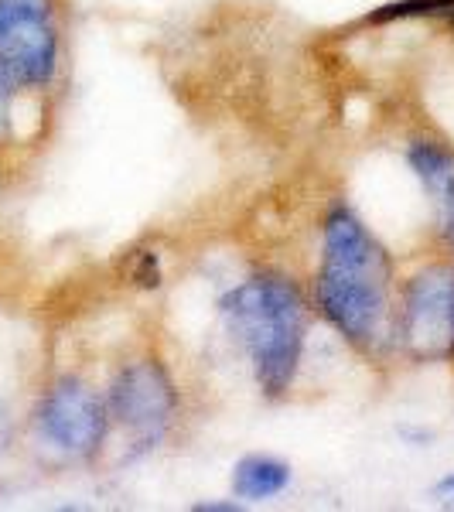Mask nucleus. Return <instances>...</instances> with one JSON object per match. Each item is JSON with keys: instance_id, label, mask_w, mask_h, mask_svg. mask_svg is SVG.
Returning a JSON list of instances; mask_svg holds the SVG:
<instances>
[{"instance_id": "12", "label": "nucleus", "mask_w": 454, "mask_h": 512, "mask_svg": "<svg viewBox=\"0 0 454 512\" xmlns=\"http://www.w3.org/2000/svg\"><path fill=\"white\" fill-rule=\"evenodd\" d=\"M451 18H454V14H451Z\"/></svg>"}, {"instance_id": "1", "label": "nucleus", "mask_w": 454, "mask_h": 512, "mask_svg": "<svg viewBox=\"0 0 454 512\" xmlns=\"http://www.w3.org/2000/svg\"><path fill=\"white\" fill-rule=\"evenodd\" d=\"M390 280V256L356 212L345 205L328 212L315 294L335 332L359 349L383 342L390 321Z\"/></svg>"}, {"instance_id": "4", "label": "nucleus", "mask_w": 454, "mask_h": 512, "mask_svg": "<svg viewBox=\"0 0 454 512\" xmlns=\"http://www.w3.org/2000/svg\"><path fill=\"white\" fill-rule=\"evenodd\" d=\"M178 410V393L161 362L140 359L120 369L110 386V417L130 434L137 451L158 448Z\"/></svg>"}, {"instance_id": "7", "label": "nucleus", "mask_w": 454, "mask_h": 512, "mask_svg": "<svg viewBox=\"0 0 454 512\" xmlns=\"http://www.w3.org/2000/svg\"><path fill=\"white\" fill-rule=\"evenodd\" d=\"M407 158L414 175L424 181L431 198L444 209L448 222H454V154L437 144H427V140H417V144H410Z\"/></svg>"}, {"instance_id": "11", "label": "nucleus", "mask_w": 454, "mask_h": 512, "mask_svg": "<svg viewBox=\"0 0 454 512\" xmlns=\"http://www.w3.org/2000/svg\"><path fill=\"white\" fill-rule=\"evenodd\" d=\"M198 509H202V512H233L236 502H202Z\"/></svg>"}, {"instance_id": "6", "label": "nucleus", "mask_w": 454, "mask_h": 512, "mask_svg": "<svg viewBox=\"0 0 454 512\" xmlns=\"http://www.w3.org/2000/svg\"><path fill=\"white\" fill-rule=\"evenodd\" d=\"M106 417L110 410L86 383L62 379L41 400L38 431L52 448L72 454V458H89L106 437Z\"/></svg>"}, {"instance_id": "10", "label": "nucleus", "mask_w": 454, "mask_h": 512, "mask_svg": "<svg viewBox=\"0 0 454 512\" xmlns=\"http://www.w3.org/2000/svg\"><path fill=\"white\" fill-rule=\"evenodd\" d=\"M7 437H11V420H7V410H4V403H0V451H4Z\"/></svg>"}, {"instance_id": "9", "label": "nucleus", "mask_w": 454, "mask_h": 512, "mask_svg": "<svg viewBox=\"0 0 454 512\" xmlns=\"http://www.w3.org/2000/svg\"><path fill=\"white\" fill-rule=\"evenodd\" d=\"M437 499H444V502H454V472L451 475H444L441 482H437Z\"/></svg>"}, {"instance_id": "8", "label": "nucleus", "mask_w": 454, "mask_h": 512, "mask_svg": "<svg viewBox=\"0 0 454 512\" xmlns=\"http://www.w3.org/2000/svg\"><path fill=\"white\" fill-rule=\"evenodd\" d=\"M287 485H291V468L270 454H250L233 468V489L246 502L274 499Z\"/></svg>"}, {"instance_id": "3", "label": "nucleus", "mask_w": 454, "mask_h": 512, "mask_svg": "<svg viewBox=\"0 0 454 512\" xmlns=\"http://www.w3.org/2000/svg\"><path fill=\"white\" fill-rule=\"evenodd\" d=\"M59 38L48 0H0V93L45 86L55 76Z\"/></svg>"}, {"instance_id": "2", "label": "nucleus", "mask_w": 454, "mask_h": 512, "mask_svg": "<svg viewBox=\"0 0 454 512\" xmlns=\"http://www.w3.org/2000/svg\"><path fill=\"white\" fill-rule=\"evenodd\" d=\"M219 311L233 338L250 355L260 390L270 396L284 393L294 383L308 332V315L297 287L284 277L257 274L222 297Z\"/></svg>"}, {"instance_id": "5", "label": "nucleus", "mask_w": 454, "mask_h": 512, "mask_svg": "<svg viewBox=\"0 0 454 512\" xmlns=\"http://www.w3.org/2000/svg\"><path fill=\"white\" fill-rule=\"evenodd\" d=\"M400 335L417 359H454V267L437 263L410 280Z\"/></svg>"}]
</instances>
